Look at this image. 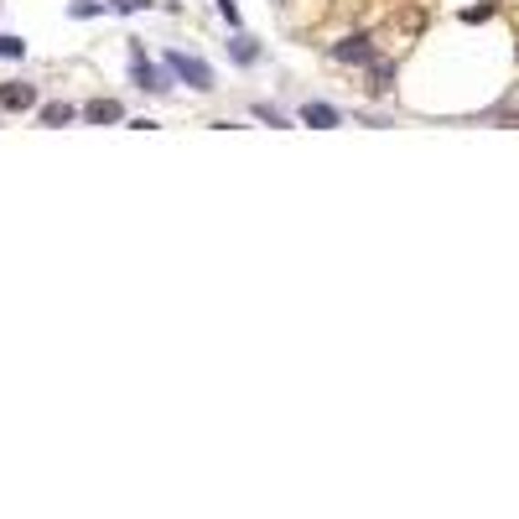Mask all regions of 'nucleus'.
Here are the masks:
<instances>
[{
  "label": "nucleus",
  "instance_id": "nucleus-11",
  "mask_svg": "<svg viewBox=\"0 0 519 519\" xmlns=\"http://www.w3.org/2000/svg\"><path fill=\"white\" fill-rule=\"evenodd\" d=\"M255 114H260V120H270V125H286V114L270 110V104H255Z\"/></svg>",
  "mask_w": 519,
  "mask_h": 519
},
{
  "label": "nucleus",
  "instance_id": "nucleus-1",
  "mask_svg": "<svg viewBox=\"0 0 519 519\" xmlns=\"http://www.w3.org/2000/svg\"><path fill=\"white\" fill-rule=\"evenodd\" d=\"M166 68L177 73L187 89H197V94H208L213 89V68L203 63V58H187V52H166Z\"/></svg>",
  "mask_w": 519,
  "mask_h": 519
},
{
  "label": "nucleus",
  "instance_id": "nucleus-2",
  "mask_svg": "<svg viewBox=\"0 0 519 519\" xmlns=\"http://www.w3.org/2000/svg\"><path fill=\"white\" fill-rule=\"evenodd\" d=\"M0 110H37V89L32 83H0Z\"/></svg>",
  "mask_w": 519,
  "mask_h": 519
},
{
  "label": "nucleus",
  "instance_id": "nucleus-8",
  "mask_svg": "<svg viewBox=\"0 0 519 519\" xmlns=\"http://www.w3.org/2000/svg\"><path fill=\"white\" fill-rule=\"evenodd\" d=\"M234 58H239V63H255V58H260V48L249 42V37H234Z\"/></svg>",
  "mask_w": 519,
  "mask_h": 519
},
{
  "label": "nucleus",
  "instance_id": "nucleus-10",
  "mask_svg": "<svg viewBox=\"0 0 519 519\" xmlns=\"http://www.w3.org/2000/svg\"><path fill=\"white\" fill-rule=\"evenodd\" d=\"M21 52H26L21 37H0V58H21Z\"/></svg>",
  "mask_w": 519,
  "mask_h": 519
},
{
  "label": "nucleus",
  "instance_id": "nucleus-12",
  "mask_svg": "<svg viewBox=\"0 0 519 519\" xmlns=\"http://www.w3.org/2000/svg\"><path fill=\"white\" fill-rule=\"evenodd\" d=\"M114 11H141V5H146V0H110Z\"/></svg>",
  "mask_w": 519,
  "mask_h": 519
},
{
  "label": "nucleus",
  "instance_id": "nucleus-3",
  "mask_svg": "<svg viewBox=\"0 0 519 519\" xmlns=\"http://www.w3.org/2000/svg\"><path fill=\"white\" fill-rule=\"evenodd\" d=\"M333 58L338 63H374V48H369V37L358 32V37H343L338 48H333Z\"/></svg>",
  "mask_w": 519,
  "mask_h": 519
},
{
  "label": "nucleus",
  "instance_id": "nucleus-9",
  "mask_svg": "<svg viewBox=\"0 0 519 519\" xmlns=\"http://www.w3.org/2000/svg\"><path fill=\"white\" fill-rule=\"evenodd\" d=\"M389 79H395V68H389V63H374V89H379V94H385V89H395Z\"/></svg>",
  "mask_w": 519,
  "mask_h": 519
},
{
  "label": "nucleus",
  "instance_id": "nucleus-5",
  "mask_svg": "<svg viewBox=\"0 0 519 519\" xmlns=\"http://www.w3.org/2000/svg\"><path fill=\"white\" fill-rule=\"evenodd\" d=\"M83 114H89L94 125H114V120H125V110H120L114 99H94V104H83Z\"/></svg>",
  "mask_w": 519,
  "mask_h": 519
},
{
  "label": "nucleus",
  "instance_id": "nucleus-6",
  "mask_svg": "<svg viewBox=\"0 0 519 519\" xmlns=\"http://www.w3.org/2000/svg\"><path fill=\"white\" fill-rule=\"evenodd\" d=\"M135 83H141V89H151V94H166V79L146 63V58H141V52H135Z\"/></svg>",
  "mask_w": 519,
  "mask_h": 519
},
{
  "label": "nucleus",
  "instance_id": "nucleus-4",
  "mask_svg": "<svg viewBox=\"0 0 519 519\" xmlns=\"http://www.w3.org/2000/svg\"><path fill=\"white\" fill-rule=\"evenodd\" d=\"M302 120H307V125H317V130H333V125H338V110H333V104H323V99H307V104H302Z\"/></svg>",
  "mask_w": 519,
  "mask_h": 519
},
{
  "label": "nucleus",
  "instance_id": "nucleus-7",
  "mask_svg": "<svg viewBox=\"0 0 519 519\" xmlns=\"http://www.w3.org/2000/svg\"><path fill=\"white\" fill-rule=\"evenodd\" d=\"M73 104H42V125H68V120H73Z\"/></svg>",
  "mask_w": 519,
  "mask_h": 519
}]
</instances>
